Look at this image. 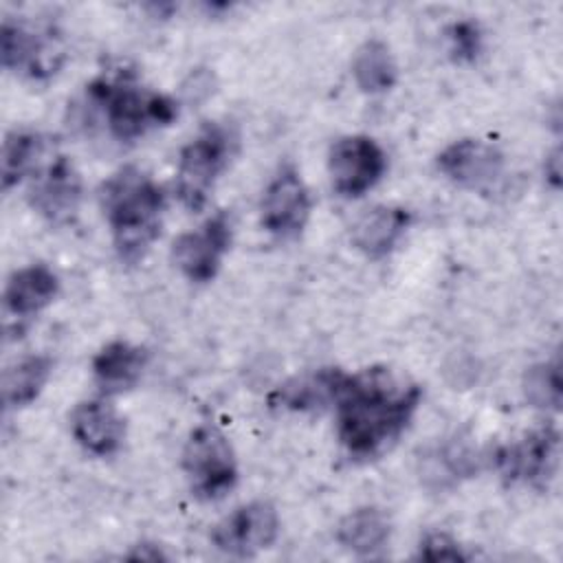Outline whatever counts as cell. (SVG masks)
I'll return each instance as SVG.
<instances>
[{
    "label": "cell",
    "instance_id": "obj_16",
    "mask_svg": "<svg viewBox=\"0 0 563 563\" xmlns=\"http://www.w3.org/2000/svg\"><path fill=\"white\" fill-rule=\"evenodd\" d=\"M59 295V277L48 264H26L13 271L4 284V312L18 321L33 319Z\"/></svg>",
    "mask_w": 563,
    "mask_h": 563
},
{
    "label": "cell",
    "instance_id": "obj_21",
    "mask_svg": "<svg viewBox=\"0 0 563 563\" xmlns=\"http://www.w3.org/2000/svg\"><path fill=\"white\" fill-rule=\"evenodd\" d=\"M53 374L48 354H26L13 361L2 374V402L7 409H20L37 400Z\"/></svg>",
    "mask_w": 563,
    "mask_h": 563
},
{
    "label": "cell",
    "instance_id": "obj_17",
    "mask_svg": "<svg viewBox=\"0 0 563 563\" xmlns=\"http://www.w3.org/2000/svg\"><path fill=\"white\" fill-rule=\"evenodd\" d=\"M413 213L396 205H376L361 213L352 224V244L369 260L387 257L405 238Z\"/></svg>",
    "mask_w": 563,
    "mask_h": 563
},
{
    "label": "cell",
    "instance_id": "obj_20",
    "mask_svg": "<svg viewBox=\"0 0 563 563\" xmlns=\"http://www.w3.org/2000/svg\"><path fill=\"white\" fill-rule=\"evenodd\" d=\"M352 77L365 95H383L391 90L398 79V64L389 44L380 37L365 40L352 55Z\"/></svg>",
    "mask_w": 563,
    "mask_h": 563
},
{
    "label": "cell",
    "instance_id": "obj_14",
    "mask_svg": "<svg viewBox=\"0 0 563 563\" xmlns=\"http://www.w3.org/2000/svg\"><path fill=\"white\" fill-rule=\"evenodd\" d=\"M70 433L86 453L108 457L123 446L125 420L106 396L90 398L70 411Z\"/></svg>",
    "mask_w": 563,
    "mask_h": 563
},
{
    "label": "cell",
    "instance_id": "obj_1",
    "mask_svg": "<svg viewBox=\"0 0 563 563\" xmlns=\"http://www.w3.org/2000/svg\"><path fill=\"white\" fill-rule=\"evenodd\" d=\"M420 398V385L398 378L387 367L347 374L334 402L336 435L343 451L361 462L383 455L409 427Z\"/></svg>",
    "mask_w": 563,
    "mask_h": 563
},
{
    "label": "cell",
    "instance_id": "obj_23",
    "mask_svg": "<svg viewBox=\"0 0 563 563\" xmlns=\"http://www.w3.org/2000/svg\"><path fill=\"white\" fill-rule=\"evenodd\" d=\"M521 389L526 400L543 411H559L561 407V367L559 361H541L523 372Z\"/></svg>",
    "mask_w": 563,
    "mask_h": 563
},
{
    "label": "cell",
    "instance_id": "obj_4",
    "mask_svg": "<svg viewBox=\"0 0 563 563\" xmlns=\"http://www.w3.org/2000/svg\"><path fill=\"white\" fill-rule=\"evenodd\" d=\"M238 145V136L231 125L220 121H205L200 130L180 147L176 163L174 189L178 200L189 211H200L209 194L227 169Z\"/></svg>",
    "mask_w": 563,
    "mask_h": 563
},
{
    "label": "cell",
    "instance_id": "obj_7",
    "mask_svg": "<svg viewBox=\"0 0 563 563\" xmlns=\"http://www.w3.org/2000/svg\"><path fill=\"white\" fill-rule=\"evenodd\" d=\"M0 57L7 70L40 81L53 77L64 66L66 48L53 24L33 26L4 18L0 26Z\"/></svg>",
    "mask_w": 563,
    "mask_h": 563
},
{
    "label": "cell",
    "instance_id": "obj_25",
    "mask_svg": "<svg viewBox=\"0 0 563 563\" xmlns=\"http://www.w3.org/2000/svg\"><path fill=\"white\" fill-rule=\"evenodd\" d=\"M418 556L427 561H462L466 559L462 545L446 532H429L418 545Z\"/></svg>",
    "mask_w": 563,
    "mask_h": 563
},
{
    "label": "cell",
    "instance_id": "obj_5",
    "mask_svg": "<svg viewBox=\"0 0 563 563\" xmlns=\"http://www.w3.org/2000/svg\"><path fill=\"white\" fill-rule=\"evenodd\" d=\"M180 468L202 501L222 499L238 484V460L229 438L216 424H198L183 444Z\"/></svg>",
    "mask_w": 563,
    "mask_h": 563
},
{
    "label": "cell",
    "instance_id": "obj_6",
    "mask_svg": "<svg viewBox=\"0 0 563 563\" xmlns=\"http://www.w3.org/2000/svg\"><path fill=\"white\" fill-rule=\"evenodd\" d=\"M559 429L552 422H545L528 431L523 438L497 446L490 453V464L506 484L543 490L559 468Z\"/></svg>",
    "mask_w": 563,
    "mask_h": 563
},
{
    "label": "cell",
    "instance_id": "obj_18",
    "mask_svg": "<svg viewBox=\"0 0 563 563\" xmlns=\"http://www.w3.org/2000/svg\"><path fill=\"white\" fill-rule=\"evenodd\" d=\"M147 350L123 339L106 343L92 356V378L101 396H117L132 389L147 367Z\"/></svg>",
    "mask_w": 563,
    "mask_h": 563
},
{
    "label": "cell",
    "instance_id": "obj_8",
    "mask_svg": "<svg viewBox=\"0 0 563 563\" xmlns=\"http://www.w3.org/2000/svg\"><path fill=\"white\" fill-rule=\"evenodd\" d=\"M387 172V154L367 134H345L330 145L328 174L343 198H361L374 189Z\"/></svg>",
    "mask_w": 563,
    "mask_h": 563
},
{
    "label": "cell",
    "instance_id": "obj_10",
    "mask_svg": "<svg viewBox=\"0 0 563 563\" xmlns=\"http://www.w3.org/2000/svg\"><path fill=\"white\" fill-rule=\"evenodd\" d=\"M435 167L462 189L490 194L506 174V154L490 141L464 136L449 143L435 156Z\"/></svg>",
    "mask_w": 563,
    "mask_h": 563
},
{
    "label": "cell",
    "instance_id": "obj_26",
    "mask_svg": "<svg viewBox=\"0 0 563 563\" xmlns=\"http://www.w3.org/2000/svg\"><path fill=\"white\" fill-rule=\"evenodd\" d=\"M543 174H545V180L554 189H559V185H561V150L559 147L548 154V158L543 163Z\"/></svg>",
    "mask_w": 563,
    "mask_h": 563
},
{
    "label": "cell",
    "instance_id": "obj_22",
    "mask_svg": "<svg viewBox=\"0 0 563 563\" xmlns=\"http://www.w3.org/2000/svg\"><path fill=\"white\" fill-rule=\"evenodd\" d=\"M46 152V136L33 130H13L4 136L2 156H0V178L2 189L20 185L29 174L40 165V158Z\"/></svg>",
    "mask_w": 563,
    "mask_h": 563
},
{
    "label": "cell",
    "instance_id": "obj_2",
    "mask_svg": "<svg viewBox=\"0 0 563 563\" xmlns=\"http://www.w3.org/2000/svg\"><path fill=\"white\" fill-rule=\"evenodd\" d=\"M99 205L119 260H143L161 235L167 207L163 187L141 167L123 165L101 183Z\"/></svg>",
    "mask_w": 563,
    "mask_h": 563
},
{
    "label": "cell",
    "instance_id": "obj_9",
    "mask_svg": "<svg viewBox=\"0 0 563 563\" xmlns=\"http://www.w3.org/2000/svg\"><path fill=\"white\" fill-rule=\"evenodd\" d=\"M233 224L227 211L209 216L200 227L180 233L172 244V262L194 284L211 282L231 249Z\"/></svg>",
    "mask_w": 563,
    "mask_h": 563
},
{
    "label": "cell",
    "instance_id": "obj_12",
    "mask_svg": "<svg viewBox=\"0 0 563 563\" xmlns=\"http://www.w3.org/2000/svg\"><path fill=\"white\" fill-rule=\"evenodd\" d=\"M279 528L277 508L266 499H253L213 526L211 543L229 556H253L277 541Z\"/></svg>",
    "mask_w": 563,
    "mask_h": 563
},
{
    "label": "cell",
    "instance_id": "obj_24",
    "mask_svg": "<svg viewBox=\"0 0 563 563\" xmlns=\"http://www.w3.org/2000/svg\"><path fill=\"white\" fill-rule=\"evenodd\" d=\"M446 42H449V53L455 62L462 64H471L479 57L482 48H484V33L479 22L475 20H455L446 26L444 31Z\"/></svg>",
    "mask_w": 563,
    "mask_h": 563
},
{
    "label": "cell",
    "instance_id": "obj_15",
    "mask_svg": "<svg viewBox=\"0 0 563 563\" xmlns=\"http://www.w3.org/2000/svg\"><path fill=\"white\" fill-rule=\"evenodd\" d=\"M350 372H343L341 367H321L308 374L292 376L277 385L266 402L271 409L282 411H321L325 407H334L339 394L345 387Z\"/></svg>",
    "mask_w": 563,
    "mask_h": 563
},
{
    "label": "cell",
    "instance_id": "obj_11",
    "mask_svg": "<svg viewBox=\"0 0 563 563\" xmlns=\"http://www.w3.org/2000/svg\"><path fill=\"white\" fill-rule=\"evenodd\" d=\"M312 211V198L306 180L292 163L282 165L275 176L268 180L262 202H260V220L262 227L282 240L297 238Z\"/></svg>",
    "mask_w": 563,
    "mask_h": 563
},
{
    "label": "cell",
    "instance_id": "obj_19",
    "mask_svg": "<svg viewBox=\"0 0 563 563\" xmlns=\"http://www.w3.org/2000/svg\"><path fill=\"white\" fill-rule=\"evenodd\" d=\"M391 534L387 515L374 506L350 510L336 526V541L356 556H372L380 552Z\"/></svg>",
    "mask_w": 563,
    "mask_h": 563
},
{
    "label": "cell",
    "instance_id": "obj_3",
    "mask_svg": "<svg viewBox=\"0 0 563 563\" xmlns=\"http://www.w3.org/2000/svg\"><path fill=\"white\" fill-rule=\"evenodd\" d=\"M92 106L101 110L112 139L130 143L154 128H165L178 117V101L145 88L130 70L103 73L86 86Z\"/></svg>",
    "mask_w": 563,
    "mask_h": 563
},
{
    "label": "cell",
    "instance_id": "obj_13",
    "mask_svg": "<svg viewBox=\"0 0 563 563\" xmlns=\"http://www.w3.org/2000/svg\"><path fill=\"white\" fill-rule=\"evenodd\" d=\"M84 180L68 156H55L29 189L31 207L51 224H68L81 205Z\"/></svg>",
    "mask_w": 563,
    "mask_h": 563
}]
</instances>
